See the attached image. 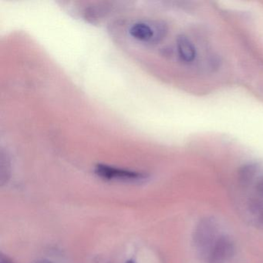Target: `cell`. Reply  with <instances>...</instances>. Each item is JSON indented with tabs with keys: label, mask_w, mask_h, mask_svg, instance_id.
Segmentation results:
<instances>
[{
	"label": "cell",
	"mask_w": 263,
	"mask_h": 263,
	"mask_svg": "<svg viewBox=\"0 0 263 263\" xmlns=\"http://www.w3.org/2000/svg\"><path fill=\"white\" fill-rule=\"evenodd\" d=\"M249 210L255 218L263 224V200L261 198H253L249 201Z\"/></svg>",
	"instance_id": "52a82bcc"
},
{
	"label": "cell",
	"mask_w": 263,
	"mask_h": 263,
	"mask_svg": "<svg viewBox=\"0 0 263 263\" xmlns=\"http://www.w3.org/2000/svg\"><path fill=\"white\" fill-rule=\"evenodd\" d=\"M0 263H14L11 259L8 258V257L4 256V255H1V258H0Z\"/></svg>",
	"instance_id": "9c48e42d"
},
{
	"label": "cell",
	"mask_w": 263,
	"mask_h": 263,
	"mask_svg": "<svg viewBox=\"0 0 263 263\" xmlns=\"http://www.w3.org/2000/svg\"><path fill=\"white\" fill-rule=\"evenodd\" d=\"M130 36L142 42H156L164 37L166 29L162 24H152L147 23H137L129 30Z\"/></svg>",
	"instance_id": "3957f363"
},
{
	"label": "cell",
	"mask_w": 263,
	"mask_h": 263,
	"mask_svg": "<svg viewBox=\"0 0 263 263\" xmlns=\"http://www.w3.org/2000/svg\"><path fill=\"white\" fill-rule=\"evenodd\" d=\"M36 263H51V261H48V260H41Z\"/></svg>",
	"instance_id": "30bf717a"
},
{
	"label": "cell",
	"mask_w": 263,
	"mask_h": 263,
	"mask_svg": "<svg viewBox=\"0 0 263 263\" xmlns=\"http://www.w3.org/2000/svg\"><path fill=\"white\" fill-rule=\"evenodd\" d=\"M218 237L216 221L213 218H205L200 221L195 228L194 243L198 251L207 255Z\"/></svg>",
	"instance_id": "6da1fadb"
},
{
	"label": "cell",
	"mask_w": 263,
	"mask_h": 263,
	"mask_svg": "<svg viewBox=\"0 0 263 263\" xmlns=\"http://www.w3.org/2000/svg\"><path fill=\"white\" fill-rule=\"evenodd\" d=\"M177 50L181 61L190 64L196 58V50L189 38L184 35H181L177 39Z\"/></svg>",
	"instance_id": "5b68a950"
},
{
	"label": "cell",
	"mask_w": 263,
	"mask_h": 263,
	"mask_svg": "<svg viewBox=\"0 0 263 263\" xmlns=\"http://www.w3.org/2000/svg\"><path fill=\"white\" fill-rule=\"evenodd\" d=\"M126 263H135V261H133V260H128V261H127Z\"/></svg>",
	"instance_id": "8fae6325"
},
{
	"label": "cell",
	"mask_w": 263,
	"mask_h": 263,
	"mask_svg": "<svg viewBox=\"0 0 263 263\" xmlns=\"http://www.w3.org/2000/svg\"><path fill=\"white\" fill-rule=\"evenodd\" d=\"M95 174L100 178L108 181H137L147 178V175L141 172L127 169L118 168L107 164H98L95 166Z\"/></svg>",
	"instance_id": "7a4b0ae2"
},
{
	"label": "cell",
	"mask_w": 263,
	"mask_h": 263,
	"mask_svg": "<svg viewBox=\"0 0 263 263\" xmlns=\"http://www.w3.org/2000/svg\"><path fill=\"white\" fill-rule=\"evenodd\" d=\"M235 253V245L229 237H218L207 254L208 263H227Z\"/></svg>",
	"instance_id": "277c9868"
},
{
	"label": "cell",
	"mask_w": 263,
	"mask_h": 263,
	"mask_svg": "<svg viewBox=\"0 0 263 263\" xmlns=\"http://www.w3.org/2000/svg\"><path fill=\"white\" fill-rule=\"evenodd\" d=\"M256 192L261 198H263V178L258 181L256 184Z\"/></svg>",
	"instance_id": "ba28073f"
},
{
	"label": "cell",
	"mask_w": 263,
	"mask_h": 263,
	"mask_svg": "<svg viewBox=\"0 0 263 263\" xmlns=\"http://www.w3.org/2000/svg\"><path fill=\"white\" fill-rule=\"evenodd\" d=\"M258 171H259V167L257 164L249 163V164L243 165L239 169L238 173V181L240 184L245 187L252 184L258 174Z\"/></svg>",
	"instance_id": "8992f818"
}]
</instances>
